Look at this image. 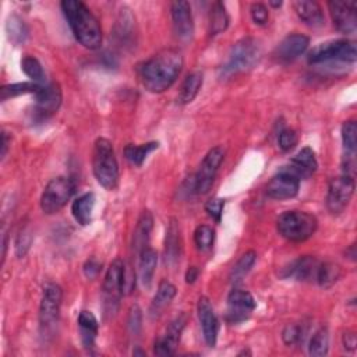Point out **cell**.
Returning <instances> with one entry per match:
<instances>
[{"instance_id":"1","label":"cell","mask_w":357,"mask_h":357,"mask_svg":"<svg viewBox=\"0 0 357 357\" xmlns=\"http://www.w3.org/2000/svg\"><path fill=\"white\" fill-rule=\"evenodd\" d=\"M184 66L181 53L176 49H163L138 66L142 86L152 93L169 89L178 78Z\"/></svg>"},{"instance_id":"2","label":"cell","mask_w":357,"mask_h":357,"mask_svg":"<svg viewBox=\"0 0 357 357\" xmlns=\"http://www.w3.org/2000/svg\"><path fill=\"white\" fill-rule=\"evenodd\" d=\"M61 11L77 42L86 49H98L102 45V26L88 6L79 0H63Z\"/></svg>"},{"instance_id":"3","label":"cell","mask_w":357,"mask_h":357,"mask_svg":"<svg viewBox=\"0 0 357 357\" xmlns=\"http://www.w3.org/2000/svg\"><path fill=\"white\" fill-rule=\"evenodd\" d=\"M261 57L259 42L252 36L237 40L227 56V60L219 67V78L229 79L237 74L251 70Z\"/></svg>"},{"instance_id":"4","label":"cell","mask_w":357,"mask_h":357,"mask_svg":"<svg viewBox=\"0 0 357 357\" xmlns=\"http://www.w3.org/2000/svg\"><path fill=\"white\" fill-rule=\"evenodd\" d=\"M92 172L96 181L112 191L119 184V163L112 142L107 138H98L92 151Z\"/></svg>"},{"instance_id":"5","label":"cell","mask_w":357,"mask_h":357,"mask_svg":"<svg viewBox=\"0 0 357 357\" xmlns=\"http://www.w3.org/2000/svg\"><path fill=\"white\" fill-rule=\"evenodd\" d=\"M278 231L282 237L291 243H301L314 236L318 220L305 211H286L276 222Z\"/></svg>"},{"instance_id":"6","label":"cell","mask_w":357,"mask_h":357,"mask_svg":"<svg viewBox=\"0 0 357 357\" xmlns=\"http://www.w3.org/2000/svg\"><path fill=\"white\" fill-rule=\"evenodd\" d=\"M356 59H357L356 42L349 39H336V40L324 42L315 46L308 53V57H307L310 64H322V63H332V61L354 63Z\"/></svg>"},{"instance_id":"7","label":"cell","mask_w":357,"mask_h":357,"mask_svg":"<svg viewBox=\"0 0 357 357\" xmlns=\"http://www.w3.org/2000/svg\"><path fill=\"white\" fill-rule=\"evenodd\" d=\"M75 191V183L73 178L59 176L52 178L43 188L40 195V209L46 215L57 213L66 206Z\"/></svg>"},{"instance_id":"8","label":"cell","mask_w":357,"mask_h":357,"mask_svg":"<svg viewBox=\"0 0 357 357\" xmlns=\"http://www.w3.org/2000/svg\"><path fill=\"white\" fill-rule=\"evenodd\" d=\"M126 287V265L120 258H116L109 265L103 279V297L107 312H114L119 300L124 293Z\"/></svg>"},{"instance_id":"9","label":"cell","mask_w":357,"mask_h":357,"mask_svg":"<svg viewBox=\"0 0 357 357\" xmlns=\"http://www.w3.org/2000/svg\"><path fill=\"white\" fill-rule=\"evenodd\" d=\"M225 159V149L222 146H213L204 156L197 173L192 176L194 192L206 194L216 177V173Z\"/></svg>"},{"instance_id":"10","label":"cell","mask_w":357,"mask_h":357,"mask_svg":"<svg viewBox=\"0 0 357 357\" xmlns=\"http://www.w3.org/2000/svg\"><path fill=\"white\" fill-rule=\"evenodd\" d=\"M356 181L354 177L342 174L339 177L331 178L328 184V192H326V208L331 213L339 215L342 213L347 205L351 201V197L354 194Z\"/></svg>"},{"instance_id":"11","label":"cell","mask_w":357,"mask_h":357,"mask_svg":"<svg viewBox=\"0 0 357 357\" xmlns=\"http://www.w3.org/2000/svg\"><path fill=\"white\" fill-rule=\"evenodd\" d=\"M61 300L63 290L57 283L49 282L43 286V293L39 305V322L40 328L45 329L46 332L52 329L59 321Z\"/></svg>"},{"instance_id":"12","label":"cell","mask_w":357,"mask_h":357,"mask_svg":"<svg viewBox=\"0 0 357 357\" xmlns=\"http://www.w3.org/2000/svg\"><path fill=\"white\" fill-rule=\"evenodd\" d=\"M255 310V300L252 294L243 289H233L227 296L226 321L231 325L247 321Z\"/></svg>"},{"instance_id":"13","label":"cell","mask_w":357,"mask_h":357,"mask_svg":"<svg viewBox=\"0 0 357 357\" xmlns=\"http://www.w3.org/2000/svg\"><path fill=\"white\" fill-rule=\"evenodd\" d=\"M35 96V116L40 120H46L54 114L61 105V88L57 82L42 84Z\"/></svg>"},{"instance_id":"14","label":"cell","mask_w":357,"mask_h":357,"mask_svg":"<svg viewBox=\"0 0 357 357\" xmlns=\"http://www.w3.org/2000/svg\"><path fill=\"white\" fill-rule=\"evenodd\" d=\"M333 26L342 33H353L357 28V3L356 1H328Z\"/></svg>"},{"instance_id":"15","label":"cell","mask_w":357,"mask_h":357,"mask_svg":"<svg viewBox=\"0 0 357 357\" xmlns=\"http://www.w3.org/2000/svg\"><path fill=\"white\" fill-rule=\"evenodd\" d=\"M300 178L284 167L278 172L266 185V195L272 199H290L298 194Z\"/></svg>"},{"instance_id":"16","label":"cell","mask_w":357,"mask_h":357,"mask_svg":"<svg viewBox=\"0 0 357 357\" xmlns=\"http://www.w3.org/2000/svg\"><path fill=\"white\" fill-rule=\"evenodd\" d=\"M170 15L176 38L181 42L191 40L194 35V21L190 3L184 0L173 1L170 4Z\"/></svg>"},{"instance_id":"17","label":"cell","mask_w":357,"mask_h":357,"mask_svg":"<svg viewBox=\"0 0 357 357\" xmlns=\"http://www.w3.org/2000/svg\"><path fill=\"white\" fill-rule=\"evenodd\" d=\"M187 318L184 314L176 317L165 329V332L155 340L153 344V353L156 356H162V357H167V356H173L176 353V349L178 346L183 329L185 326Z\"/></svg>"},{"instance_id":"18","label":"cell","mask_w":357,"mask_h":357,"mask_svg":"<svg viewBox=\"0 0 357 357\" xmlns=\"http://www.w3.org/2000/svg\"><path fill=\"white\" fill-rule=\"evenodd\" d=\"M197 315L202 329L204 340L209 347H215L218 342V333H219V321L208 297L201 296L198 298Z\"/></svg>"},{"instance_id":"19","label":"cell","mask_w":357,"mask_h":357,"mask_svg":"<svg viewBox=\"0 0 357 357\" xmlns=\"http://www.w3.org/2000/svg\"><path fill=\"white\" fill-rule=\"evenodd\" d=\"M310 45V38L303 33H289L284 36L280 43L276 46L273 52V57L276 61L282 64H289L298 59Z\"/></svg>"},{"instance_id":"20","label":"cell","mask_w":357,"mask_h":357,"mask_svg":"<svg viewBox=\"0 0 357 357\" xmlns=\"http://www.w3.org/2000/svg\"><path fill=\"white\" fill-rule=\"evenodd\" d=\"M319 261L312 255H303L291 261L282 271V278L294 279L298 282H312L317 278Z\"/></svg>"},{"instance_id":"21","label":"cell","mask_w":357,"mask_h":357,"mask_svg":"<svg viewBox=\"0 0 357 357\" xmlns=\"http://www.w3.org/2000/svg\"><path fill=\"white\" fill-rule=\"evenodd\" d=\"M284 169L293 173L298 178L311 177L318 169V162L314 151L310 146H304L291 158L290 165L286 166Z\"/></svg>"},{"instance_id":"22","label":"cell","mask_w":357,"mask_h":357,"mask_svg":"<svg viewBox=\"0 0 357 357\" xmlns=\"http://www.w3.org/2000/svg\"><path fill=\"white\" fill-rule=\"evenodd\" d=\"M181 234H180V225L177 219L170 218L167 227H166V237H165V262L170 266L176 265L181 257Z\"/></svg>"},{"instance_id":"23","label":"cell","mask_w":357,"mask_h":357,"mask_svg":"<svg viewBox=\"0 0 357 357\" xmlns=\"http://www.w3.org/2000/svg\"><path fill=\"white\" fill-rule=\"evenodd\" d=\"M293 8L297 17L311 28H319L325 24L324 11L317 1L311 0H297L293 3Z\"/></svg>"},{"instance_id":"24","label":"cell","mask_w":357,"mask_h":357,"mask_svg":"<svg viewBox=\"0 0 357 357\" xmlns=\"http://www.w3.org/2000/svg\"><path fill=\"white\" fill-rule=\"evenodd\" d=\"M176 293H177V289L173 283H170L166 279L160 280V283L158 286V290H156V294L153 296V298L151 301V305H149V310H148L149 317L152 319L159 318L162 315V312L165 311V308L172 303Z\"/></svg>"},{"instance_id":"25","label":"cell","mask_w":357,"mask_h":357,"mask_svg":"<svg viewBox=\"0 0 357 357\" xmlns=\"http://www.w3.org/2000/svg\"><path fill=\"white\" fill-rule=\"evenodd\" d=\"M78 328H79V335H81V342L82 346L86 350H92L95 347V340L98 336V331H99V324L96 317L88 311V310H82L78 314V319H77Z\"/></svg>"},{"instance_id":"26","label":"cell","mask_w":357,"mask_h":357,"mask_svg":"<svg viewBox=\"0 0 357 357\" xmlns=\"http://www.w3.org/2000/svg\"><path fill=\"white\" fill-rule=\"evenodd\" d=\"M152 229H153V216L148 209H145L141 212L137 220V226L132 236V248L138 255L144 248L148 247Z\"/></svg>"},{"instance_id":"27","label":"cell","mask_w":357,"mask_h":357,"mask_svg":"<svg viewBox=\"0 0 357 357\" xmlns=\"http://www.w3.org/2000/svg\"><path fill=\"white\" fill-rule=\"evenodd\" d=\"M158 264V252L152 247H146L139 252L138 261V276L142 287L149 289L152 284L155 268Z\"/></svg>"},{"instance_id":"28","label":"cell","mask_w":357,"mask_h":357,"mask_svg":"<svg viewBox=\"0 0 357 357\" xmlns=\"http://www.w3.org/2000/svg\"><path fill=\"white\" fill-rule=\"evenodd\" d=\"M95 206V194L85 192L79 195L71 205V213L77 223L81 226H86L92 220V211Z\"/></svg>"},{"instance_id":"29","label":"cell","mask_w":357,"mask_h":357,"mask_svg":"<svg viewBox=\"0 0 357 357\" xmlns=\"http://www.w3.org/2000/svg\"><path fill=\"white\" fill-rule=\"evenodd\" d=\"M202 81H204V75L201 71L190 73L181 84V88H180V92L177 96V102L180 105L191 103L195 99V96L198 95V92L202 86Z\"/></svg>"},{"instance_id":"30","label":"cell","mask_w":357,"mask_h":357,"mask_svg":"<svg viewBox=\"0 0 357 357\" xmlns=\"http://www.w3.org/2000/svg\"><path fill=\"white\" fill-rule=\"evenodd\" d=\"M158 148H159V142H156V141H149V142L139 144V145L128 144L124 148V156L131 165L139 167V166H142L146 156Z\"/></svg>"},{"instance_id":"31","label":"cell","mask_w":357,"mask_h":357,"mask_svg":"<svg viewBox=\"0 0 357 357\" xmlns=\"http://www.w3.org/2000/svg\"><path fill=\"white\" fill-rule=\"evenodd\" d=\"M229 26V15L225 8V4L215 1L209 13V33L212 36L225 32Z\"/></svg>"},{"instance_id":"32","label":"cell","mask_w":357,"mask_h":357,"mask_svg":"<svg viewBox=\"0 0 357 357\" xmlns=\"http://www.w3.org/2000/svg\"><path fill=\"white\" fill-rule=\"evenodd\" d=\"M257 261V252L254 250L245 251L238 259L237 262L233 265L231 272H230V282L231 283H238L244 279V276L251 271V268L254 266Z\"/></svg>"},{"instance_id":"33","label":"cell","mask_w":357,"mask_h":357,"mask_svg":"<svg viewBox=\"0 0 357 357\" xmlns=\"http://www.w3.org/2000/svg\"><path fill=\"white\" fill-rule=\"evenodd\" d=\"M340 268L337 264L333 262H321L318 266L317 278L315 282L322 287V289H329L332 287L340 278Z\"/></svg>"},{"instance_id":"34","label":"cell","mask_w":357,"mask_h":357,"mask_svg":"<svg viewBox=\"0 0 357 357\" xmlns=\"http://www.w3.org/2000/svg\"><path fill=\"white\" fill-rule=\"evenodd\" d=\"M6 32H7V36L8 39L15 43V45H21L28 38V33H29V29L26 26V24L15 14L10 15L7 18V22H6Z\"/></svg>"},{"instance_id":"35","label":"cell","mask_w":357,"mask_h":357,"mask_svg":"<svg viewBox=\"0 0 357 357\" xmlns=\"http://www.w3.org/2000/svg\"><path fill=\"white\" fill-rule=\"evenodd\" d=\"M134 26H135V18L131 14V10L127 7H123L120 10V14L117 17L116 21V36L121 40H127L128 38H132V32H134Z\"/></svg>"},{"instance_id":"36","label":"cell","mask_w":357,"mask_h":357,"mask_svg":"<svg viewBox=\"0 0 357 357\" xmlns=\"http://www.w3.org/2000/svg\"><path fill=\"white\" fill-rule=\"evenodd\" d=\"M40 85L42 84H38V82H33V81L3 85L1 89H0V99L7 100L10 98H15V96H20V95H26V93L35 95L38 92V89L40 88Z\"/></svg>"},{"instance_id":"37","label":"cell","mask_w":357,"mask_h":357,"mask_svg":"<svg viewBox=\"0 0 357 357\" xmlns=\"http://www.w3.org/2000/svg\"><path fill=\"white\" fill-rule=\"evenodd\" d=\"M329 350V332L325 326L319 328L311 337L308 353L314 357H322L326 356Z\"/></svg>"},{"instance_id":"38","label":"cell","mask_w":357,"mask_h":357,"mask_svg":"<svg viewBox=\"0 0 357 357\" xmlns=\"http://www.w3.org/2000/svg\"><path fill=\"white\" fill-rule=\"evenodd\" d=\"M21 70L33 82L43 84V81H45V71H43V67H42V64L39 63V60L36 57L29 56V54L24 56V59L21 60Z\"/></svg>"},{"instance_id":"39","label":"cell","mask_w":357,"mask_h":357,"mask_svg":"<svg viewBox=\"0 0 357 357\" xmlns=\"http://www.w3.org/2000/svg\"><path fill=\"white\" fill-rule=\"evenodd\" d=\"M215 241V230L208 225H199L194 230V243L199 251H208Z\"/></svg>"},{"instance_id":"40","label":"cell","mask_w":357,"mask_h":357,"mask_svg":"<svg viewBox=\"0 0 357 357\" xmlns=\"http://www.w3.org/2000/svg\"><path fill=\"white\" fill-rule=\"evenodd\" d=\"M298 142V135L293 128L282 127L278 134V145L283 152H290Z\"/></svg>"},{"instance_id":"41","label":"cell","mask_w":357,"mask_h":357,"mask_svg":"<svg viewBox=\"0 0 357 357\" xmlns=\"http://www.w3.org/2000/svg\"><path fill=\"white\" fill-rule=\"evenodd\" d=\"M127 326H128V331H130L131 335H134V336L139 335L141 328H142V314H141V310L137 304L131 305V308L128 311Z\"/></svg>"},{"instance_id":"42","label":"cell","mask_w":357,"mask_h":357,"mask_svg":"<svg viewBox=\"0 0 357 357\" xmlns=\"http://www.w3.org/2000/svg\"><path fill=\"white\" fill-rule=\"evenodd\" d=\"M225 199L223 198H211L209 201H206L205 204V211L206 213L216 222L220 223L222 220V213H223V208H225Z\"/></svg>"},{"instance_id":"43","label":"cell","mask_w":357,"mask_h":357,"mask_svg":"<svg viewBox=\"0 0 357 357\" xmlns=\"http://www.w3.org/2000/svg\"><path fill=\"white\" fill-rule=\"evenodd\" d=\"M31 243H32L31 231L28 229H22L15 238V254L18 258H21L26 254V251L31 247Z\"/></svg>"},{"instance_id":"44","label":"cell","mask_w":357,"mask_h":357,"mask_svg":"<svg viewBox=\"0 0 357 357\" xmlns=\"http://www.w3.org/2000/svg\"><path fill=\"white\" fill-rule=\"evenodd\" d=\"M250 14H251V20L257 25H265L269 20V11L266 6L262 3H252L250 7Z\"/></svg>"},{"instance_id":"45","label":"cell","mask_w":357,"mask_h":357,"mask_svg":"<svg viewBox=\"0 0 357 357\" xmlns=\"http://www.w3.org/2000/svg\"><path fill=\"white\" fill-rule=\"evenodd\" d=\"M300 337H301V328L296 324H289L282 331V339H283L284 344H287V346L297 343L300 340Z\"/></svg>"},{"instance_id":"46","label":"cell","mask_w":357,"mask_h":357,"mask_svg":"<svg viewBox=\"0 0 357 357\" xmlns=\"http://www.w3.org/2000/svg\"><path fill=\"white\" fill-rule=\"evenodd\" d=\"M102 271V264L96 259V258H89L85 264H84V275L88 279H95Z\"/></svg>"},{"instance_id":"47","label":"cell","mask_w":357,"mask_h":357,"mask_svg":"<svg viewBox=\"0 0 357 357\" xmlns=\"http://www.w3.org/2000/svg\"><path fill=\"white\" fill-rule=\"evenodd\" d=\"M342 340H343V347H344L346 350H349V351H353V350L356 349L357 340H356V335H354L353 332H350V331L344 332V333H343V337H342Z\"/></svg>"},{"instance_id":"48","label":"cell","mask_w":357,"mask_h":357,"mask_svg":"<svg viewBox=\"0 0 357 357\" xmlns=\"http://www.w3.org/2000/svg\"><path fill=\"white\" fill-rule=\"evenodd\" d=\"M8 144H10L8 132H6L4 130H1V152H0L1 159L6 156V153H7V151H8Z\"/></svg>"},{"instance_id":"49","label":"cell","mask_w":357,"mask_h":357,"mask_svg":"<svg viewBox=\"0 0 357 357\" xmlns=\"http://www.w3.org/2000/svg\"><path fill=\"white\" fill-rule=\"evenodd\" d=\"M198 273H199V271H198L197 266H190L187 269V272H185V282L190 283V284L194 283L197 280V278H198Z\"/></svg>"},{"instance_id":"50","label":"cell","mask_w":357,"mask_h":357,"mask_svg":"<svg viewBox=\"0 0 357 357\" xmlns=\"http://www.w3.org/2000/svg\"><path fill=\"white\" fill-rule=\"evenodd\" d=\"M346 257L350 259V261H356V257H357V254H356V244L353 243L347 250H346Z\"/></svg>"},{"instance_id":"51","label":"cell","mask_w":357,"mask_h":357,"mask_svg":"<svg viewBox=\"0 0 357 357\" xmlns=\"http://www.w3.org/2000/svg\"><path fill=\"white\" fill-rule=\"evenodd\" d=\"M269 6L275 7V8H279L282 6V1H269Z\"/></svg>"},{"instance_id":"52","label":"cell","mask_w":357,"mask_h":357,"mask_svg":"<svg viewBox=\"0 0 357 357\" xmlns=\"http://www.w3.org/2000/svg\"><path fill=\"white\" fill-rule=\"evenodd\" d=\"M132 354H134V356H137V354H139V356H145V353H144V351H141V350H134V351H132Z\"/></svg>"}]
</instances>
